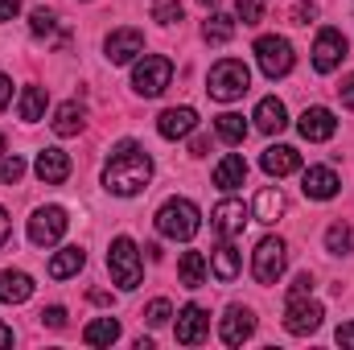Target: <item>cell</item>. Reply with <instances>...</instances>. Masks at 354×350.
<instances>
[{"instance_id":"1","label":"cell","mask_w":354,"mask_h":350,"mask_svg":"<svg viewBox=\"0 0 354 350\" xmlns=\"http://www.w3.org/2000/svg\"><path fill=\"white\" fill-rule=\"evenodd\" d=\"M149 177H153V157L136 140H120L103 165V185L120 198H136L140 190H149Z\"/></svg>"},{"instance_id":"2","label":"cell","mask_w":354,"mask_h":350,"mask_svg":"<svg viewBox=\"0 0 354 350\" xmlns=\"http://www.w3.org/2000/svg\"><path fill=\"white\" fill-rule=\"evenodd\" d=\"M248 87H252V71H248V62H239V58H223V62H214L210 75H206V91H210V99H218V103L243 99Z\"/></svg>"},{"instance_id":"3","label":"cell","mask_w":354,"mask_h":350,"mask_svg":"<svg viewBox=\"0 0 354 350\" xmlns=\"http://www.w3.org/2000/svg\"><path fill=\"white\" fill-rule=\"evenodd\" d=\"M198 227H202V214H198V206H194L189 198H169V202L157 210V231H161L165 239L189 243V239L198 235Z\"/></svg>"},{"instance_id":"4","label":"cell","mask_w":354,"mask_h":350,"mask_svg":"<svg viewBox=\"0 0 354 350\" xmlns=\"http://www.w3.org/2000/svg\"><path fill=\"white\" fill-rule=\"evenodd\" d=\"M107 272H111V280H115L124 293H132V288L140 284L145 268H140V252H136V243H132L128 235L111 239V252H107Z\"/></svg>"},{"instance_id":"5","label":"cell","mask_w":354,"mask_h":350,"mask_svg":"<svg viewBox=\"0 0 354 350\" xmlns=\"http://www.w3.org/2000/svg\"><path fill=\"white\" fill-rule=\"evenodd\" d=\"M169 79H174V62L165 54H145L136 62V71H132V87L140 91L145 99H157L161 91L169 87Z\"/></svg>"},{"instance_id":"6","label":"cell","mask_w":354,"mask_h":350,"mask_svg":"<svg viewBox=\"0 0 354 350\" xmlns=\"http://www.w3.org/2000/svg\"><path fill=\"white\" fill-rule=\"evenodd\" d=\"M284 264H288V248H284V239L268 235V239L256 243V252H252V276H256L260 284H276L280 272H284Z\"/></svg>"},{"instance_id":"7","label":"cell","mask_w":354,"mask_h":350,"mask_svg":"<svg viewBox=\"0 0 354 350\" xmlns=\"http://www.w3.org/2000/svg\"><path fill=\"white\" fill-rule=\"evenodd\" d=\"M256 58H260V71H264L268 79H284L288 71H292V46L284 42V37H276V33H264L260 42H256Z\"/></svg>"},{"instance_id":"8","label":"cell","mask_w":354,"mask_h":350,"mask_svg":"<svg viewBox=\"0 0 354 350\" xmlns=\"http://www.w3.org/2000/svg\"><path fill=\"white\" fill-rule=\"evenodd\" d=\"M66 210L62 206H41L33 219H29V243L33 248H50V243H58L62 235H66Z\"/></svg>"},{"instance_id":"9","label":"cell","mask_w":354,"mask_h":350,"mask_svg":"<svg viewBox=\"0 0 354 350\" xmlns=\"http://www.w3.org/2000/svg\"><path fill=\"white\" fill-rule=\"evenodd\" d=\"M322 317H326V309H322L317 301H309V297H288L284 330H288V334H297V338H305V334H313V330L322 326Z\"/></svg>"},{"instance_id":"10","label":"cell","mask_w":354,"mask_h":350,"mask_svg":"<svg viewBox=\"0 0 354 350\" xmlns=\"http://www.w3.org/2000/svg\"><path fill=\"white\" fill-rule=\"evenodd\" d=\"M346 37L338 33V29H322L317 33V42H313V71L317 75H330V71H338L342 66V58H346Z\"/></svg>"},{"instance_id":"11","label":"cell","mask_w":354,"mask_h":350,"mask_svg":"<svg viewBox=\"0 0 354 350\" xmlns=\"http://www.w3.org/2000/svg\"><path fill=\"white\" fill-rule=\"evenodd\" d=\"M248 219H252V210H248L243 202H235V198H227V202H218V206L210 210V227H214L218 239H235V235H243Z\"/></svg>"},{"instance_id":"12","label":"cell","mask_w":354,"mask_h":350,"mask_svg":"<svg viewBox=\"0 0 354 350\" xmlns=\"http://www.w3.org/2000/svg\"><path fill=\"white\" fill-rule=\"evenodd\" d=\"M252 334H256V313H252L248 305H231V309L223 313V322H218V338H223L227 347H243Z\"/></svg>"},{"instance_id":"13","label":"cell","mask_w":354,"mask_h":350,"mask_svg":"<svg viewBox=\"0 0 354 350\" xmlns=\"http://www.w3.org/2000/svg\"><path fill=\"white\" fill-rule=\"evenodd\" d=\"M103 50H107V62L111 66H124V62H132L140 50H145V33L140 29H115V33H107V42H103Z\"/></svg>"},{"instance_id":"14","label":"cell","mask_w":354,"mask_h":350,"mask_svg":"<svg viewBox=\"0 0 354 350\" xmlns=\"http://www.w3.org/2000/svg\"><path fill=\"white\" fill-rule=\"evenodd\" d=\"M297 128H301V136H305V140L322 145V140H330V136L338 132V120H334V111H330V107H305V111H301V120H297Z\"/></svg>"},{"instance_id":"15","label":"cell","mask_w":354,"mask_h":350,"mask_svg":"<svg viewBox=\"0 0 354 350\" xmlns=\"http://www.w3.org/2000/svg\"><path fill=\"white\" fill-rule=\"evenodd\" d=\"M206 334H210V313L202 305H185L177 313V342L181 347H198Z\"/></svg>"},{"instance_id":"16","label":"cell","mask_w":354,"mask_h":350,"mask_svg":"<svg viewBox=\"0 0 354 350\" xmlns=\"http://www.w3.org/2000/svg\"><path fill=\"white\" fill-rule=\"evenodd\" d=\"M301 190H305V198H313V202H330V198L342 190V181H338L334 169L313 165V169H305V174H301Z\"/></svg>"},{"instance_id":"17","label":"cell","mask_w":354,"mask_h":350,"mask_svg":"<svg viewBox=\"0 0 354 350\" xmlns=\"http://www.w3.org/2000/svg\"><path fill=\"white\" fill-rule=\"evenodd\" d=\"M33 174H37V181H46V185H62L71 177V157L62 149H41L37 161H33Z\"/></svg>"},{"instance_id":"18","label":"cell","mask_w":354,"mask_h":350,"mask_svg":"<svg viewBox=\"0 0 354 350\" xmlns=\"http://www.w3.org/2000/svg\"><path fill=\"white\" fill-rule=\"evenodd\" d=\"M260 169L268 177H288V174L301 169V153L292 145H272V149H264V157H260Z\"/></svg>"},{"instance_id":"19","label":"cell","mask_w":354,"mask_h":350,"mask_svg":"<svg viewBox=\"0 0 354 350\" xmlns=\"http://www.w3.org/2000/svg\"><path fill=\"white\" fill-rule=\"evenodd\" d=\"M198 128V111L194 107H169V111H161V120H157V132L165 136V140H181V136H189Z\"/></svg>"},{"instance_id":"20","label":"cell","mask_w":354,"mask_h":350,"mask_svg":"<svg viewBox=\"0 0 354 350\" xmlns=\"http://www.w3.org/2000/svg\"><path fill=\"white\" fill-rule=\"evenodd\" d=\"M256 128L264 132V136H280L284 128H288V107L276 99V95H268V99H260V107H256Z\"/></svg>"},{"instance_id":"21","label":"cell","mask_w":354,"mask_h":350,"mask_svg":"<svg viewBox=\"0 0 354 350\" xmlns=\"http://www.w3.org/2000/svg\"><path fill=\"white\" fill-rule=\"evenodd\" d=\"M33 297V276L29 272H0V301L4 305H21V301H29Z\"/></svg>"},{"instance_id":"22","label":"cell","mask_w":354,"mask_h":350,"mask_svg":"<svg viewBox=\"0 0 354 350\" xmlns=\"http://www.w3.org/2000/svg\"><path fill=\"white\" fill-rule=\"evenodd\" d=\"M248 181V161L239 157V153H227L218 165H214V185L218 190H239Z\"/></svg>"},{"instance_id":"23","label":"cell","mask_w":354,"mask_h":350,"mask_svg":"<svg viewBox=\"0 0 354 350\" xmlns=\"http://www.w3.org/2000/svg\"><path fill=\"white\" fill-rule=\"evenodd\" d=\"M177 280H181L185 288H202V284H206V260H202V252H181V260H177Z\"/></svg>"},{"instance_id":"24","label":"cell","mask_w":354,"mask_h":350,"mask_svg":"<svg viewBox=\"0 0 354 350\" xmlns=\"http://www.w3.org/2000/svg\"><path fill=\"white\" fill-rule=\"evenodd\" d=\"M280 214H284V194L272 190V185L260 190V194H256V206H252V219H256V223H276Z\"/></svg>"},{"instance_id":"25","label":"cell","mask_w":354,"mask_h":350,"mask_svg":"<svg viewBox=\"0 0 354 350\" xmlns=\"http://www.w3.org/2000/svg\"><path fill=\"white\" fill-rule=\"evenodd\" d=\"M83 264H87V252H83V248H62V252L50 260L46 272H50V280H66V276H75Z\"/></svg>"},{"instance_id":"26","label":"cell","mask_w":354,"mask_h":350,"mask_svg":"<svg viewBox=\"0 0 354 350\" xmlns=\"http://www.w3.org/2000/svg\"><path fill=\"white\" fill-rule=\"evenodd\" d=\"M214 276H218L223 284H231V280L239 276V252H235L231 239H223V243L214 248Z\"/></svg>"},{"instance_id":"27","label":"cell","mask_w":354,"mask_h":350,"mask_svg":"<svg viewBox=\"0 0 354 350\" xmlns=\"http://www.w3.org/2000/svg\"><path fill=\"white\" fill-rule=\"evenodd\" d=\"M17 116H21L25 124H37V120L46 116V87H25V91H21Z\"/></svg>"},{"instance_id":"28","label":"cell","mask_w":354,"mask_h":350,"mask_svg":"<svg viewBox=\"0 0 354 350\" xmlns=\"http://www.w3.org/2000/svg\"><path fill=\"white\" fill-rule=\"evenodd\" d=\"M115 338H120V322L115 317H99V322H91L87 330H83L87 347H111Z\"/></svg>"},{"instance_id":"29","label":"cell","mask_w":354,"mask_h":350,"mask_svg":"<svg viewBox=\"0 0 354 350\" xmlns=\"http://www.w3.org/2000/svg\"><path fill=\"white\" fill-rule=\"evenodd\" d=\"M54 132L58 136H79L83 132V107L79 103H62L54 111Z\"/></svg>"},{"instance_id":"30","label":"cell","mask_w":354,"mask_h":350,"mask_svg":"<svg viewBox=\"0 0 354 350\" xmlns=\"http://www.w3.org/2000/svg\"><path fill=\"white\" fill-rule=\"evenodd\" d=\"M202 37H206L210 46H227V42L235 37V17H223V12H214V17L202 25Z\"/></svg>"},{"instance_id":"31","label":"cell","mask_w":354,"mask_h":350,"mask_svg":"<svg viewBox=\"0 0 354 350\" xmlns=\"http://www.w3.org/2000/svg\"><path fill=\"white\" fill-rule=\"evenodd\" d=\"M214 132H218L227 145H243V136H248V120L235 116V111H223V116L214 120Z\"/></svg>"},{"instance_id":"32","label":"cell","mask_w":354,"mask_h":350,"mask_svg":"<svg viewBox=\"0 0 354 350\" xmlns=\"http://www.w3.org/2000/svg\"><path fill=\"white\" fill-rule=\"evenodd\" d=\"M326 248L334 252V256H346L354 248V231H351V223H334L330 231H326Z\"/></svg>"},{"instance_id":"33","label":"cell","mask_w":354,"mask_h":350,"mask_svg":"<svg viewBox=\"0 0 354 350\" xmlns=\"http://www.w3.org/2000/svg\"><path fill=\"white\" fill-rule=\"evenodd\" d=\"M29 29H33V37H50V33L58 29V17H54L50 8H33V12H29Z\"/></svg>"},{"instance_id":"34","label":"cell","mask_w":354,"mask_h":350,"mask_svg":"<svg viewBox=\"0 0 354 350\" xmlns=\"http://www.w3.org/2000/svg\"><path fill=\"white\" fill-rule=\"evenodd\" d=\"M235 17L243 25H260L264 21V0H235Z\"/></svg>"},{"instance_id":"35","label":"cell","mask_w":354,"mask_h":350,"mask_svg":"<svg viewBox=\"0 0 354 350\" xmlns=\"http://www.w3.org/2000/svg\"><path fill=\"white\" fill-rule=\"evenodd\" d=\"M153 21L177 25V21H181V0H157V4H153Z\"/></svg>"},{"instance_id":"36","label":"cell","mask_w":354,"mask_h":350,"mask_svg":"<svg viewBox=\"0 0 354 350\" xmlns=\"http://www.w3.org/2000/svg\"><path fill=\"white\" fill-rule=\"evenodd\" d=\"M21 177H25V161H21V157H17V153H12V157H4V161H0V181H4V185H17V181H21Z\"/></svg>"},{"instance_id":"37","label":"cell","mask_w":354,"mask_h":350,"mask_svg":"<svg viewBox=\"0 0 354 350\" xmlns=\"http://www.w3.org/2000/svg\"><path fill=\"white\" fill-rule=\"evenodd\" d=\"M145 317H149V326H165V322L174 317V305H169L165 297H157V301H153V305L145 309Z\"/></svg>"},{"instance_id":"38","label":"cell","mask_w":354,"mask_h":350,"mask_svg":"<svg viewBox=\"0 0 354 350\" xmlns=\"http://www.w3.org/2000/svg\"><path fill=\"white\" fill-rule=\"evenodd\" d=\"M317 17V4L313 0H301V4H292V25H309Z\"/></svg>"},{"instance_id":"39","label":"cell","mask_w":354,"mask_h":350,"mask_svg":"<svg viewBox=\"0 0 354 350\" xmlns=\"http://www.w3.org/2000/svg\"><path fill=\"white\" fill-rule=\"evenodd\" d=\"M37 317H41L50 330H62V326H66V309H62V305H50V309H41Z\"/></svg>"},{"instance_id":"40","label":"cell","mask_w":354,"mask_h":350,"mask_svg":"<svg viewBox=\"0 0 354 350\" xmlns=\"http://www.w3.org/2000/svg\"><path fill=\"white\" fill-rule=\"evenodd\" d=\"M313 293V276L309 272H297V280L288 284V297H309Z\"/></svg>"},{"instance_id":"41","label":"cell","mask_w":354,"mask_h":350,"mask_svg":"<svg viewBox=\"0 0 354 350\" xmlns=\"http://www.w3.org/2000/svg\"><path fill=\"white\" fill-rule=\"evenodd\" d=\"M338 99H342V107H351L354 111V75H346V79L338 83Z\"/></svg>"},{"instance_id":"42","label":"cell","mask_w":354,"mask_h":350,"mask_svg":"<svg viewBox=\"0 0 354 350\" xmlns=\"http://www.w3.org/2000/svg\"><path fill=\"white\" fill-rule=\"evenodd\" d=\"M17 12H21V0H0V25H4V21H12Z\"/></svg>"},{"instance_id":"43","label":"cell","mask_w":354,"mask_h":350,"mask_svg":"<svg viewBox=\"0 0 354 350\" xmlns=\"http://www.w3.org/2000/svg\"><path fill=\"white\" fill-rule=\"evenodd\" d=\"M334 338H338V347H354V322H342Z\"/></svg>"},{"instance_id":"44","label":"cell","mask_w":354,"mask_h":350,"mask_svg":"<svg viewBox=\"0 0 354 350\" xmlns=\"http://www.w3.org/2000/svg\"><path fill=\"white\" fill-rule=\"evenodd\" d=\"M12 99V83H8V75H0V107Z\"/></svg>"},{"instance_id":"45","label":"cell","mask_w":354,"mask_h":350,"mask_svg":"<svg viewBox=\"0 0 354 350\" xmlns=\"http://www.w3.org/2000/svg\"><path fill=\"white\" fill-rule=\"evenodd\" d=\"M4 243H8V210L0 206V248H4Z\"/></svg>"},{"instance_id":"46","label":"cell","mask_w":354,"mask_h":350,"mask_svg":"<svg viewBox=\"0 0 354 350\" xmlns=\"http://www.w3.org/2000/svg\"><path fill=\"white\" fill-rule=\"evenodd\" d=\"M87 297L95 301V305H111V293H103V288H91Z\"/></svg>"},{"instance_id":"47","label":"cell","mask_w":354,"mask_h":350,"mask_svg":"<svg viewBox=\"0 0 354 350\" xmlns=\"http://www.w3.org/2000/svg\"><path fill=\"white\" fill-rule=\"evenodd\" d=\"M4 347H12V330H8V326L0 322V350H4Z\"/></svg>"},{"instance_id":"48","label":"cell","mask_w":354,"mask_h":350,"mask_svg":"<svg viewBox=\"0 0 354 350\" xmlns=\"http://www.w3.org/2000/svg\"><path fill=\"white\" fill-rule=\"evenodd\" d=\"M198 4H202V8H210V4H218V0H198Z\"/></svg>"},{"instance_id":"49","label":"cell","mask_w":354,"mask_h":350,"mask_svg":"<svg viewBox=\"0 0 354 350\" xmlns=\"http://www.w3.org/2000/svg\"><path fill=\"white\" fill-rule=\"evenodd\" d=\"M0 153H4V132H0Z\"/></svg>"}]
</instances>
